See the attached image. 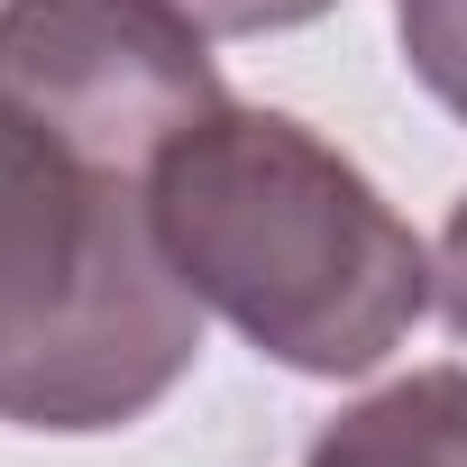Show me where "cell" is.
Returning a JSON list of instances; mask_svg holds the SVG:
<instances>
[{
  "label": "cell",
  "mask_w": 467,
  "mask_h": 467,
  "mask_svg": "<svg viewBox=\"0 0 467 467\" xmlns=\"http://www.w3.org/2000/svg\"><path fill=\"white\" fill-rule=\"evenodd\" d=\"M156 248L202 312L294 376H367L431 312L412 220L303 119L220 101L147 174Z\"/></svg>",
  "instance_id": "cell-1"
},
{
  "label": "cell",
  "mask_w": 467,
  "mask_h": 467,
  "mask_svg": "<svg viewBox=\"0 0 467 467\" xmlns=\"http://www.w3.org/2000/svg\"><path fill=\"white\" fill-rule=\"evenodd\" d=\"M202 358V303L156 248L147 183L74 156L0 92V421L119 431Z\"/></svg>",
  "instance_id": "cell-2"
},
{
  "label": "cell",
  "mask_w": 467,
  "mask_h": 467,
  "mask_svg": "<svg viewBox=\"0 0 467 467\" xmlns=\"http://www.w3.org/2000/svg\"><path fill=\"white\" fill-rule=\"evenodd\" d=\"M0 92L129 183L229 101L211 28L174 0H0Z\"/></svg>",
  "instance_id": "cell-3"
},
{
  "label": "cell",
  "mask_w": 467,
  "mask_h": 467,
  "mask_svg": "<svg viewBox=\"0 0 467 467\" xmlns=\"http://www.w3.org/2000/svg\"><path fill=\"white\" fill-rule=\"evenodd\" d=\"M303 467H467V367H421L339 412Z\"/></svg>",
  "instance_id": "cell-4"
},
{
  "label": "cell",
  "mask_w": 467,
  "mask_h": 467,
  "mask_svg": "<svg viewBox=\"0 0 467 467\" xmlns=\"http://www.w3.org/2000/svg\"><path fill=\"white\" fill-rule=\"evenodd\" d=\"M394 37H403L412 83L449 119H467V0H394Z\"/></svg>",
  "instance_id": "cell-5"
},
{
  "label": "cell",
  "mask_w": 467,
  "mask_h": 467,
  "mask_svg": "<svg viewBox=\"0 0 467 467\" xmlns=\"http://www.w3.org/2000/svg\"><path fill=\"white\" fill-rule=\"evenodd\" d=\"M174 10L211 37H275V28H303V19L339 10V0H174Z\"/></svg>",
  "instance_id": "cell-6"
},
{
  "label": "cell",
  "mask_w": 467,
  "mask_h": 467,
  "mask_svg": "<svg viewBox=\"0 0 467 467\" xmlns=\"http://www.w3.org/2000/svg\"><path fill=\"white\" fill-rule=\"evenodd\" d=\"M440 303H449V321L467 330V192H458V211H449V229H440Z\"/></svg>",
  "instance_id": "cell-7"
}]
</instances>
